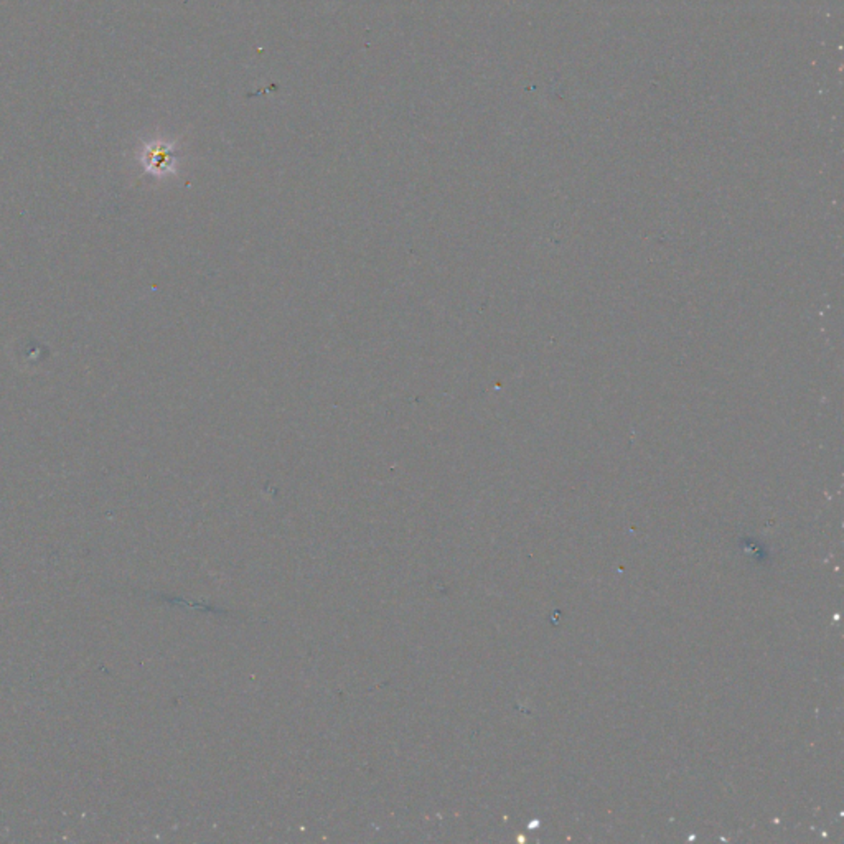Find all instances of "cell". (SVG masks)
Returning <instances> with one entry per match:
<instances>
[{"mask_svg": "<svg viewBox=\"0 0 844 844\" xmlns=\"http://www.w3.org/2000/svg\"><path fill=\"white\" fill-rule=\"evenodd\" d=\"M172 162L173 153L170 152L168 147L162 146V144L148 147L147 152L144 153V163H146L147 170H151V172H166V170H168L170 166H172Z\"/></svg>", "mask_w": 844, "mask_h": 844, "instance_id": "6da1fadb", "label": "cell"}]
</instances>
